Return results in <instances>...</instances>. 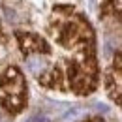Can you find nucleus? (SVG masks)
Here are the masks:
<instances>
[{"mask_svg":"<svg viewBox=\"0 0 122 122\" xmlns=\"http://www.w3.org/2000/svg\"><path fill=\"white\" fill-rule=\"evenodd\" d=\"M17 43H19V49L26 58L30 56H41L45 58L47 55H51V45L43 36L40 34H34V32H17Z\"/></svg>","mask_w":122,"mask_h":122,"instance_id":"obj_1","label":"nucleus"},{"mask_svg":"<svg viewBox=\"0 0 122 122\" xmlns=\"http://www.w3.org/2000/svg\"><path fill=\"white\" fill-rule=\"evenodd\" d=\"M0 43H6V34H4V28L0 25Z\"/></svg>","mask_w":122,"mask_h":122,"instance_id":"obj_2","label":"nucleus"},{"mask_svg":"<svg viewBox=\"0 0 122 122\" xmlns=\"http://www.w3.org/2000/svg\"><path fill=\"white\" fill-rule=\"evenodd\" d=\"M86 122H105V120H102V118H94V120H86Z\"/></svg>","mask_w":122,"mask_h":122,"instance_id":"obj_3","label":"nucleus"},{"mask_svg":"<svg viewBox=\"0 0 122 122\" xmlns=\"http://www.w3.org/2000/svg\"><path fill=\"white\" fill-rule=\"evenodd\" d=\"M103 2H111V0H103Z\"/></svg>","mask_w":122,"mask_h":122,"instance_id":"obj_4","label":"nucleus"}]
</instances>
